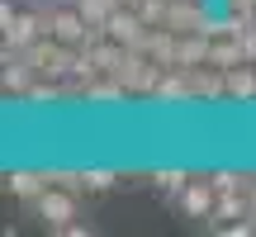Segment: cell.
<instances>
[{
    "instance_id": "obj_3",
    "label": "cell",
    "mask_w": 256,
    "mask_h": 237,
    "mask_svg": "<svg viewBox=\"0 0 256 237\" xmlns=\"http://www.w3.org/2000/svg\"><path fill=\"white\" fill-rule=\"evenodd\" d=\"M162 72H166V66H162V62H152L142 48H128L124 62H119V72H114V81H124V90H128V95H152V90H156V81H162Z\"/></svg>"
},
{
    "instance_id": "obj_18",
    "label": "cell",
    "mask_w": 256,
    "mask_h": 237,
    "mask_svg": "<svg viewBox=\"0 0 256 237\" xmlns=\"http://www.w3.org/2000/svg\"><path fill=\"white\" fill-rule=\"evenodd\" d=\"M223 10H238V14H256V0H218Z\"/></svg>"
},
{
    "instance_id": "obj_14",
    "label": "cell",
    "mask_w": 256,
    "mask_h": 237,
    "mask_svg": "<svg viewBox=\"0 0 256 237\" xmlns=\"http://www.w3.org/2000/svg\"><path fill=\"white\" fill-rule=\"evenodd\" d=\"M114 185H119V176L104 171V166H86L81 171V194H104V190H114Z\"/></svg>"
},
{
    "instance_id": "obj_19",
    "label": "cell",
    "mask_w": 256,
    "mask_h": 237,
    "mask_svg": "<svg viewBox=\"0 0 256 237\" xmlns=\"http://www.w3.org/2000/svg\"><path fill=\"white\" fill-rule=\"evenodd\" d=\"M34 5H38V0H34Z\"/></svg>"
},
{
    "instance_id": "obj_5",
    "label": "cell",
    "mask_w": 256,
    "mask_h": 237,
    "mask_svg": "<svg viewBox=\"0 0 256 237\" xmlns=\"http://www.w3.org/2000/svg\"><path fill=\"white\" fill-rule=\"evenodd\" d=\"M147 28H152V24H147V19L138 14L133 5H119V10H114L110 19H104V34H110L114 43H124V48H142Z\"/></svg>"
},
{
    "instance_id": "obj_17",
    "label": "cell",
    "mask_w": 256,
    "mask_h": 237,
    "mask_svg": "<svg viewBox=\"0 0 256 237\" xmlns=\"http://www.w3.org/2000/svg\"><path fill=\"white\" fill-rule=\"evenodd\" d=\"M90 232H95L90 223H76V218L66 223V228H57V237H90Z\"/></svg>"
},
{
    "instance_id": "obj_2",
    "label": "cell",
    "mask_w": 256,
    "mask_h": 237,
    "mask_svg": "<svg viewBox=\"0 0 256 237\" xmlns=\"http://www.w3.org/2000/svg\"><path fill=\"white\" fill-rule=\"evenodd\" d=\"M34 214H38V223H43L48 232L66 228L72 218H81V190H72V185H48L34 200Z\"/></svg>"
},
{
    "instance_id": "obj_15",
    "label": "cell",
    "mask_w": 256,
    "mask_h": 237,
    "mask_svg": "<svg viewBox=\"0 0 256 237\" xmlns=\"http://www.w3.org/2000/svg\"><path fill=\"white\" fill-rule=\"evenodd\" d=\"M133 10H138V14H142L152 28H162V24H166V10H171V0H138Z\"/></svg>"
},
{
    "instance_id": "obj_9",
    "label": "cell",
    "mask_w": 256,
    "mask_h": 237,
    "mask_svg": "<svg viewBox=\"0 0 256 237\" xmlns=\"http://www.w3.org/2000/svg\"><path fill=\"white\" fill-rule=\"evenodd\" d=\"M242 218H252L247 190H228V194H218V204H214V218H209V228H214V232H223L228 223H242Z\"/></svg>"
},
{
    "instance_id": "obj_12",
    "label": "cell",
    "mask_w": 256,
    "mask_h": 237,
    "mask_svg": "<svg viewBox=\"0 0 256 237\" xmlns=\"http://www.w3.org/2000/svg\"><path fill=\"white\" fill-rule=\"evenodd\" d=\"M185 185H190V171H180V166H156L152 171V190L162 194V200H180Z\"/></svg>"
},
{
    "instance_id": "obj_16",
    "label": "cell",
    "mask_w": 256,
    "mask_h": 237,
    "mask_svg": "<svg viewBox=\"0 0 256 237\" xmlns=\"http://www.w3.org/2000/svg\"><path fill=\"white\" fill-rule=\"evenodd\" d=\"M209 180L218 185V194H228V190H247V185H252V176H238V171H214Z\"/></svg>"
},
{
    "instance_id": "obj_7",
    "label": "cell",
    "mask_w": 256,
    "mask_h": 237,
    "mask_svg": "<svg viewBox=\"0 0 256 237\" xmlns=\"http://www.w3.org/2000/svg\"><path fill=\"white\" fill-rule=\"evenodd\" d=\"M38 81V66L28 62L24 52H5V72H0V86H5V95H14V100H24V90Z\"/></svg>"
},
{
    "instance_id": "obj_13",
    "label": "cell",
    "mask_w": 256,
    "mask_h": 237,
    "mask_svg": "<svg viewBox=\"0 0 256 237\" xmlns=\"http://www.w3.org/2000/svg\"><path fill=\"white\" fill-rule=\"evenodd\" d=\"M209 62L214 66H238V62H247V52H242V34H218V38H214V48H209Z\"/></svg>"
},
{
    "instance_id": "obj_11",
    "label": "cell",
    "mask_w": 256,
    "mask_h": 237,
    "mask_svg": "<svg viewBox=\"0 0 256 237\" xmlns=\"http://www.w3.org/2000/svg\"><path fill=\"white\" fill-rule=\"evenodd\" d=\"M209 48H214V38L209 34H180V48H176V66H204L209 62Z\"/></svg>"
},
{
    "instance_id": "obj_8",
    "label": "cell",
    "mask_w": 256,
    "mask_h": 237,
    "mask_svg": "<svg viewBox=\"0 0 256 237\" xmlns=\"http://www.w3.org/2000/svg\"><path fill=\"white\" fill-rule=\"evenodd\" d=\"M48 185H52V180H48V171H24V166L5 171V194H14V200H24V204H34Z\"/></svg>"
},
{
    "instance_id": "obj_6",
    "label": "cell",
    "mask_w": 256,
    "mask_h": 237,
    "mask_svg": "<svg viewBox=\"0 0 256 237\" xmlns=\"http://www.w3.org/2000/svg\"><path fill=\"white\" fill-rule=\"evenodd\" d=\"M152 100H156V104H190V100H194L190 72H185V66H166L162 81H156V90H152Z\"/></svg>"
},
{
    "instance_id": "obj_4",
    "label": "cell",
    "mask_w": 256,
    "mask_h": 237,
    "mask_svg": "<svg viewBox=\"0 0 256 237\" xmlns=\"http://www.w3.org/2000/svg\"><path fill=\"white\" fill-rule=\"evenodd\" d=\"M180 214L185 218H200V223H209L214 218V204H218V185L209 180V176H190V185L180 190Z\"/></svg>"
},
{
    "instance_id": "obj_10",
    "label": "cell",
    "mask_w": 256,
    "mask_h": 237,
    "mask_svg": "<svg viewBox=\"0 0 256 237\" xmlns=\"http://www.w3.org/2000/svg\"><path fill=\"white\" fill-rule=\"evenodd\" d=\"M223 81H228V100H256V62H238L223 66Z\"/></svg>"
},
{
    "instance_id": "obj_1",
    "label": "cell",
    "mask_w": 256,
    "mask_h": 237,
    "mask_svg": "<svg viewBox=\"0 0 256 237\" xmlns=\"http://www.w3.org/2000/svg\"><path fill=\"white\" fill-rule=\"evenodd\" d=\"M0 34H5V52H24V48H34L38 38L48 34V19L43 10H19V5H0Z\"/></svg>"
}]
</instances>
